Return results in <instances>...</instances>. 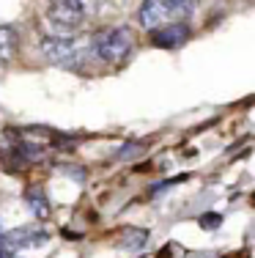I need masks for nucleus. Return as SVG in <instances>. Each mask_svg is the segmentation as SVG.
Wrapping results in <instances>:
<instances>
[{
	"label": "nucleus",
	"instance_id": "nucleus-1",
	"mask_svg": "<svg viewBox=\"0 0 255 258\" xmlns=\"http://www.w3.org/2000/svg\"><path fill=\"white\" fill-rule=\"evenodd\" d=\"M88 39H91V58L110 66L124 63L135 50V36H132L129 28H102Z\"/></svg>",
	"mask_w": 255,
	"mask_h": 258
},
{
	"label": "nucleus",
	"instance_id": "nucleus-2",
	"mask_svg": "<svg viewBox=\"0 0 255 258\" xmlns=\"http://www.w3.org/2000/svg\"><path fill=\"white\" fill-rule=\"evenodd\" d=\"M41 52L50 63L77 69L91 58V39H69V36H47L41 41Z\"/></svg>",
	"mask_w": 255,
	"mask_h": 258
},
{
	"label": "nucleus",
	"instance_id": "nucleus-3",
	"mask_svg": "<svg viewBox=\"0 0 255 258\" xmlns=\"http://www.w3.org/2000/svg\"><path fill=\"white\" fill-rule=\"evenodd\" d=\"M187 17L176 9L170 0H143L140 11H137V22L145 30H154L162 25H170V22H184Z\"/></svg>",
	"mask_w": 255,
	"mask_h": 258
},
{
	"label": "nucleus",
	"instance_id": "nucleus-4",
	"mask_svg": "<svg viewBox=\"0 0 255 258\" xmlns=\"http://www.w3.org/2000/svg\"><path fill=\"white\" fill-rule=\"evenodd\" d=\"M88 0H50V20L63 28H80Z\"/></svg>",
	"mask_w": 255,
	"mask_h": 258
},
{
	"label": "nucleus",
	"instance_id": "nucleus-5",
	"mask_svg": "<svg viewBox=\"0 0 255 258\" xmlns=\"http://www.w3.org/2000/svg\"><path fill=\"white\" fill-rule=\"evenodd\" d=\"M50 239V233L41 228H17L0 236V250H9V253H20L25 247H39Z\"/></svg>",
	"mask_w": 255,
	"mask_h": 258
},
{
	"label": "nucleus",
	"instance_id": "nucleus-6",
	"mask_svg": "<svg viewBox=\"0 0 255 258\" xmlns=\"http://www.w3.org/2000/svg\"><path fill=\"white\" fill-rule=\"evenodd\" d=\"M187 39H190L187 22H170V25H162V28L151 30V44L162 47V50H179Z\"/></svg>",
	"mask_w": 255,
	"mask_h": 258
},
{
	"label": "nucleus",
	"instance_id": "nucleus-7",
	"mask_svg": "<svg viewBox=\"0 0 255 258\" xmlns=\"http://www.w3.org/2000/svg\"><path fill=\"white\" fill-rule=\"evenodd\" d=\"M17 47H20V36H17V30L9 28V25H0V66L9 63V60L14 58Z\"/></svg>",
	"mask_w": 255,
	"mask_h": 258
},
{
	"label": "nucleus",
	"instance_id": "nucleus-8",
	"mask_svg": "<svg viewBox=\"0 0 255 258\" xmlns=\"http://www.w3.org/2000/svg\"><path fill=\"white\" fill-rule=\"evenodd\" d=\"M25 204H28L30 212H33V217H39V220L50 217V201H47V195H44V189H41V187H30L28 189V192H25Z\"/></svg>",
	"mask_w": 255,
	"mask_h": 258
},
{
	"label": "nucleus",
	"instance_id": "nucleus-9",
	"mask_svg": "<svg viewBox=\"0 0 255 258\" xmlns=\"http://www.w3.org/2000/svg\"><path fill=\"white\" fill-rule=\"evenodd\" d=\"M118 233H121L118 242L124 244V247H132V250L143 247V244L148 242V231H143V228H121Z\"/></svg>",
	"mask_w": 255,
	"mask_h": 258
},
{
	"label": "nucleus",
	"instance_id": "nucleus-10",
	"mask_svg": "<svg viewBox=\"0 0 255 258\" xmlns=\"http://www.w3.org/2000/svg\"><path fill=\"white\" fill-rule=\"evenodd\" d=\"M170 3H173L184 17H190V14H192V9H195V0H170Z\"/></svg>",
	"mask_w": 255,
	"mask_h": 258
}]
</instances>
